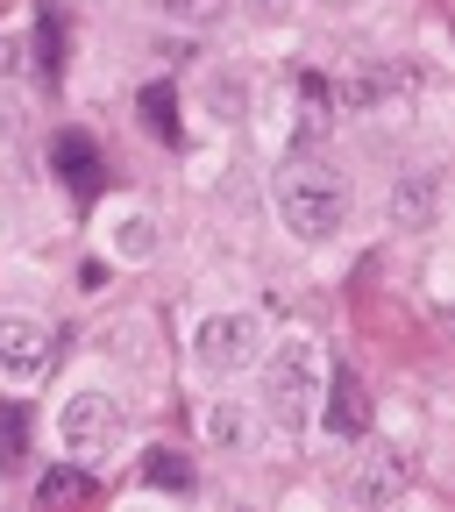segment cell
<instances>
[{
    "label": "cell",
    "instance_id": "e0dca14e",
    "mask_svg": "<svg viewBox=\"0 0 455 512\" xmlns=\"http://www.w3.org/2000/svg\"><path fill=\"white\" fill-rule=\"evenodd\" d=\"M22 64H29V43L22 36H0V79H15Z\"/></svg>",
    "mask_w": 455,
    "mask_h": 512
},
{
    "label": "cell",
    "instance_id": "7c38bea8",
    "mask_svg": "<svg viewBox=\"0 0 455 512\" xmlns=\"http://www.w3.org/2000/svg\"><path fill=\"white\" fill-rule=\"evenodd\" d=\"M57 164H64V178H72V185H93V143H86V136H64V143H57Z\"/></svg>",
    "mask_w": 455,
    "mask_h": 512
},
{
    "label": "cell",
    "instance_id": "7a4b0ae2",
    "mask_svg": "<svg viewBox=\"0 0 455 512\" xmlns=\"http://www.w3.org/2000/svg\"><path fill=\"white\" fill-rule=\"evenodd\" d=\"M320 377H328V363H320V342L313 335H285L271 356H264V413L299 434L320 406Z\"/></svg>",
    "mask_w": 455,
    "mask_h": 512
},
{
    "label": "cell",
    "instance_id": "ba28073f",
    "mask_svg": "<svg viewBox=\"0 0 455 512\" xmlns=\"http://www.w3.org/2000/svg\"><path fill=\"white\" fill-rule=\"evenodd\" d=\"M392 221L399 228H434L441 221V171H406L392 185Z\"/></svg>",
    "mask_w": 455,
    "mask_h": 512
},
{
    "label": "cell",
    "instance_id": "2e32d148",
    "mask_svg": "<svg viewBox=\"0 0 455 512\" xmlns=\"http://www.w3.org/2000/svg\"><path fill=\"white\" fill-rule=\"evenodd\" d=\"M207 434H214V441H228V448H235V441H249V420H242V413H235V406H214V413H207Z\"/></svg>",
    "mask_w": 455,
    "mask_h": 512
},
{
    "label": "cell",
    "instance_id": "6da1fadb",
    "mask_svg": "<svg viewBox=\"0 0 455 512\" xmlns=\"http://www.w3.org/2000/svg\"><path fill=\"white\" fill-rule=\"evenodd\" d=\"M271 192H278V214L299 242H328L349 221V178L328 164H285Z\"/></svg>",
    "mask_w": 455,
    "mask_h": 512
},
{
    "label": "cell",
    "instance_id": "30bf717a",
    "mask_svg": "<svg viewBox=\"0 0 455 512\" xmlns=\"http://www.w3.org/2000/svg\"><path fill=\"white\" fill-rule=\"evenodd\" d=\"M93 498V477L86 470H50L36 477V505H86Z\"/></svg>",
    "mask_w": 455,
    "mask_h": 512
},
{
    "label": "cell",
    "instance_id": "5b68a950",
    "mask_svg": "<svg viewBox=\"0 0 455 512\" xmlns=\"http://www.w3.org/2000/svg\"><path fill=\"white\" fill-rule=\"evenodd\" d=\"M57 356V335L36 313H0V377L8 384H36Z\"/></svg>",
    "mask_w": 455,
    "mask_h": 512
},
{
    "label": "cell",
    "instance_id": "5bb4252c",
    "mask_svg": "<svg viewBox=\"0 0 455 512\" xmlns=\"http://www.w3.org/2000/svg\"><path fill=\"white\" fill-rule=\"evenodd\" d=\"M150 249H157L150 214H136V207H128V214H121V256H150Z\"/></svg>",
    "mask_w": 455,
    "mask_h": 512
},
{
    "label": "cell",
    "instance_id": "52a82bcc",
    "mask_svg": "<svg viewBox=\"0 0 455 512\" xmlns=\"http://www.w3.org/2000/svg\"><path fill=\"white\" fill-rule=\"evenodd\" d=\"M406 477H413V463L399 456V448H363V456H356V470H349V498L356 505H392L399 491H406Z\"/></svg>",
    "mask_w": 455,
    "mask_h": 512
},
{
    "label": "cell",
    "instance_id": "8fae6325",
    "mask_svg": "<svg viewBox=\"0 0 455 512\" xmlns=\"http://www.w3.org/2000/svg\"><path fill=\"white\" fill-rule=\"evenodd\" d=\"M157 8H164L171 22H185V29H214V22L228 15V0H157Z\"/></svg>",
    "mask_w": 455,
    "mask_h": 512
},
{
    "label": "cell",
    "instance_id": "4fadbf2b",
    "mask_svg": "<svg viewBox=\"0 0 455 512\" xmlns=\"http://www.w3.org/2000/svg\"><path fill=\"white\" fill-rule=\"evenodd\" d=\"M143 121H150V136H178V107H171V93H164V86H150V93H143Z\"/></svg>",
    "mask_w": 455,
    "mask_h": 512
},
{
    "label": "cell",
    "instance_id": "8992f818",
    "mask_svg": "<svg viewBox=\"0 0 455 512\" xmlns=\"http://www.w3.org/2000/svg\"><path fill=\"white\" fill-rule=\"evenodd\" d=\"M313 420L328 427L335 441H363V434H370V392H363V377H356V370H328V377H320Z\"/></svg>",
    "mask_w": 455,
    "mask_h": 512
},
{
    "label": "cell",
    "instance_id": "277c9868",
    "mask_svg": "<svg viewBox=\"0 0 455 512\" xmlns=\"http://www.w3.org/2000/svg\"><path fill=\"white\" fill-rule=\"evenodd\" d=\"M256 356H264V320L256 313H207L200 320V335H192V363H200L207 377H235V370H249Z\"/></svg>",
    "mask_w": 455,
    "mask_h": 512
},
{
    "label": "cell",
    "instance_id": "3957f363",
    "mask_svg": "<svg viewBox=\"0 0 455 512\" xmlns=\"http://www.w3.org/2000/svg\"><path fill=\"white\" fill-rule=\"evenodd\" d=\"M57 441H64V456H79V463H107L114 448L128 441V413L107 399V392H72L64 399V413H57Z\"/></svg>",
    "mask_w": 455,
    "mask_h": 512
},
{
    "label": "cell",
    "instance_id": "9a60e30c",
    "mask_svg": "<svg viewBox=\"0 0 455 512\" xmlns=\"http://www.w3.org/2000/svg\"><path fill=\"white\" fill-rule=\"evenodd\" d=\"M15 463H22V413L0 406V470H15Z\"/></svg>",
    "mask_w": 455,
    "mask_h": 512
},
{
    "label": "cell",
    "instance_id": "9c48e42d",
    "mask_svg": "<svg viewBox=\"0 0 455 512\" xmlns=\"http://www.w3.org/2000/svg\"><path fill=\"white\" fill-rule=\"evenodd\" d=\"M143 484L150 491H192V463L178 456V448H150V456H143Z\"/></svg>",
    "mask_w": 455,
    "mask_h": 512
}]
</instances>
